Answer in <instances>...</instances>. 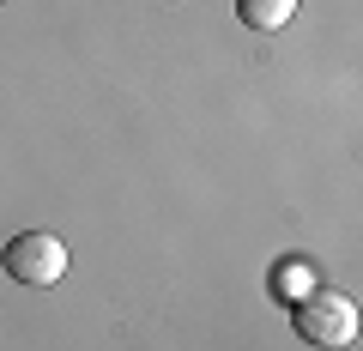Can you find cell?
<instances>
[{
	"label": "cell",
	"mask_w": 363,
	"mask_h": 351,
	"mask_svg": "<svg viewBox=\"0 0 363 351\" xmlns=\"http://www.w3.org/2000/svg\"><path fill=\"white\" fill-rule=\"evenodd\" d=\"M279 291H285V297H297V291L309 297L315 291V267L309 260H285V267H279Z\"/></svg>",
	"instance_id": "obj_4"
},
{
	"label": "cell",
	"mask_w": 363,
	"mask_h": 351,
	"mask_svg": "<svg viewBox=\"0 0 363 351\" xmlns=\"http://www.w3.org/2000/svg\"><path fill=\"white\" fill-rule=\"evenodd\" d=\"M236 18L248 30H285L297 18V0H236Z\"/></svg>",
	"instance_id": "obj_3"
},
{
	"label": "cell",
	"mask_w": 363,
	"mask_h": 351,
	"mask_svg": "<svg viewBox=\"0 0 363 351\" xmlns=\"http://www.w3.org/2000/svg\"><path fill=\"white\" fill-rule=\"evenodd\" d=\"M0 267L18 279V285H61L67 279V243L55 230H18L0 255Z\"/></svg>",
	"instance_id": "obj_2"
},
{
	"label": "cell",
	"mask_w": 363,
	"mask_h": 351,
	"mask_svg": "<svg viewBox=\"0 0 363 351\" xmlns=\"http://www.w3.org/2000/svg\"><path fill=\"white\" fill-rule=\"evenodd\" d=\"M297 333L327 351L351 345L357 339V303L345 291H309V297H297Z\"/></svg>",
	"instance_id": "obj_1"
}]
</instances>
